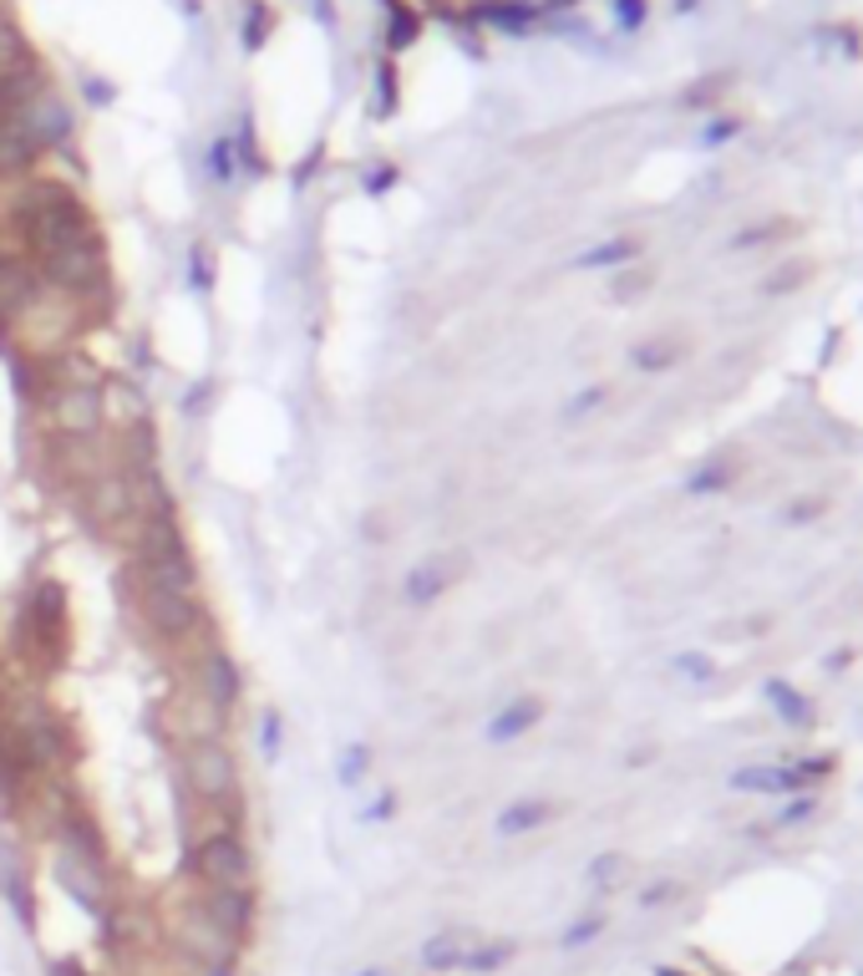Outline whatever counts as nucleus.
<instances>
[{
    "instance_id": "nucleus-1",
    "label": "nucleus",
    "mask_w": 863,
    "mask_h": 976,
    "mask_svg": "<svg viewBox=\"0 0 863 976\" xmlns=\"http://www.w3.org/2000/svg\"><path fill=\"white\" fill-rule=\"evenodd\" d=\"M5 229H11L15 250L31 254L36 265L51 254L82 250V245H103L87 199L61 178H21L5 199Z\"/></svg>"
},
{
    "instance_id": "nucleus-2",
    "label": "nucleus",
    "mask_w": 863,
    "mask_h": 976,
    "mask_svg": "<svg viewBox=\"0 0 863 976\" xmlns=\"http://www.w3.org/2000/svg\"><path fill=\"white\" fill-rule=\"evenodd\" d=\"M87 325H92V316L82 311L76 300H67L61 290L41 285L36 296H26L5 316V341H11L15 356H26V361L41 367V361H51V356H61V352H76V336H82Z\"/></svg>"
},
{
    "instance_id": "nucleus-3",
    "label": "nucleus",
    "mask_w": 863,
    "mask_h": 976,
    "mask_svg": "<svg viewBox=\"0 0 863 976\" xmlns=\"http://www.w3.org/2000/svg\"><path fill=\"white\" fill-rule=\"evenodd\" d=\"M122 591L132 595L137 606V621L153 641L163 646H183V641H199L208 636V606H204V591H173L163 580H147L137 570H122Z\"/></svg>"
},
{
    "instance_id": "nucleus-4",
    "label": "nucleus",
    "mask_w": 863,
    "mask_h": 976,
    "mask_svg": "<svg viewBox=\"0 0 863 976\" xmlns=\"http://www.w3.org/2000/svg\"><path fill=\"white\" fill-rule=\"evenodd\" d=\"M178 784L183 794L208 809H235L244 799V778H239V758L229 753V742H193L178 748Z\"/></svg>"
},
{
    "instance_id": "nucleus-5",
    "label": "nucleus",
    "mask_w": 863,
    "mask_h": 976,
    "mask_svg": "<svg viewBox=\"0 0 863 976\" xmlns=\"http://www.w3.org/2000/svg\"><path fill=\"white\" fill-rule=\"evenodd\" d=\"M41 281L51 285V290H61L67 300H76L92 321H97V311L112 306V265H107L103 245H82V250L41 260Z\"/></svg>"
},
{
    "instance_id": "nucleus-6",
    "label": "nucleus",
    "mask_w": 863,
    "mask_h": 976,
    "mask_svg": "<svg viewBox=\"0 0 863 976\" xmlns=\"http://www.w3.org/2000/svg\"><path fill=\"white\" fill-rule=\"evenodd\" d=\"M36 413H41L46 438H57V443H92V438H103L107 397H103V386H46L41 397H36Z\"/></svg>"
},
{
    "instance_id": "nucleus-7",
    "label": "nucleus",
    "mask_w": 863,
    "mask_h": 976,
    "mask_svg": "<svg viewBox=\"0 0 863 976\" xmlns=\"http://www.w3.org/2000/svg\"><path fill=\"white\" fill-rule=\"evenodd\" d=\"M189 880L224 890H254V855L244 829H208L189 844Z\"/></svg>"
},
{
    "instance_id": "nucleus-8",
    "label": "nucleus",
    "mask_w": 863,
    "mask_h": 976,
    "mask_svg": "<svg viewBox=\"0 0 863 976\" xmlns=\"http://www.w3.org/2000/svg\"><path fill=\"white\" fill-rule=\"evenodd\" d=\"M168 936H173V947L183 951L189 962H199V966H235L239 951H244L204 916V905L193 901V890H189V901L173 910V920H168Z\"/></svg>"
},
{
    "instance_id": "nucleus-9",
    "label": "nucleus",
    "mask_w": 863,
    "mask_h": 976,
    "mask_svg": "<svg viewBox=\"0 0 863 976\" xmlns=\"http://www.w3.org/2000/svg\"><path fill=\"white\" fill-rule=\"evenodd\" d=\"M168 733H173V742L178 748H193V742H224L229 738V717L235 712H224V707H214L199 687H178L173 697H168Z\"/></svg>"
},
{
    "instance_id": "nucleus-10",
    "label": "nucleus",
    "mask_w": 863,
    "mask_h": 976,
    "mask_svg": "<svg viewBox=\"0 0 863 976\" xmlns=\"http://www.w3.org/2000/svg\"><path fill=\"white\" fill-rule=\"evenodd\" d=\"M82 519L92 534H122L132 529V484L122 468H103L97 478L82 484Z\"/></svg>"
},
{
    "instance_id": "nucleus-11",
    "label": "nucleus",
    "mask_w": 863,
    "mask_h": 976,
    "mask_svg": "<svg viewBox=\"0 0 863 976\" xmlns=\"http://www.w3.org/2000/svg\"><path fill=\"white\" fill-rule=\"evenodd\" d=\"M21 636L36 641L41 656H57L67 646V591L57 580H36L21 600Z\"/></svg>"
},
{
    "instance_id": "nucleus-12",
    "label": "nucleus",
    "mask_w": 863,
    "mask_h": 976,
    "mask_svg": "<svg viewBox=\"0 0 863 976\" xmlns=\"http://www.w3.org/2000/svg\"><path fill=\"white\" fill-rule=\"evenodd\" d=\"M189 687H199L214 707L235 712L239 697H244V671H239V662L219 646V641H204L199 656H193V666H189Z\"/></svg>"
},
{
    "instance_id": "nucleus-13",
    "label": "nucleus",
    "mask_w": 863,
    "mask_h": 976,
    "mask_svg": "<svg viewBox=\"0 0 863 976\" xmlns=\"http://www.w3.org/2000/svg\"><path fill=\"white\" fill-rule=\"evenodd\" d=\"M193 901L204 905V916L214 920L235 947H244L249 936H254V916H260L254 890H224V885H199V880H193Z\"/></svg>"
},
{
    "instance_id": "nucleus-14",
    "label": "nucleus",
    "mask_w": 863,
    "mask_h": 976,
    "mask_svg": "<svg viewBox=\"0 0 863 976\" xmlns=\"http://www.w3.org/2000/svg\"><path fill=\"white\" fill-rule=\"evenodd\" d=\"M463 575H468V560H463V555H427V560H417L407 570V580H401V600L417 610L438 606Z\"/></svg>"
},
{
    "instance_id": "nucleus-15",
    "label": "nucleus",
    "mask_w": 863,
    "mask_h": 976,
    "mask_svg": "<svg viewBox=\"0 0 863 976\" xmlns=\"http://www.w3.org/2000/svg\"><path fill=\"white\" fill-rule=\"evenodd\" d=\"M21 122H26L31 138L41 143V153H61L76 138V118H72V107L61 103L57 87H46L41 97H31V103L21 107Z\"/></svg>"
},
{
    "instance_id": "nucleus-16",
    "label": "nucleus",
    "mask_w": 863,
    "mask_h": 976,
    "mask_svg": "<svg viewBox=\"0 0 863 976\" xmlns=\"http://www.w3.org/2000/svg\"><path fill=\"white\" fill-rule=\"evenodd\" d=\"M46 153H41V143L31 138V128L21 122V112L15 118H0V178L5 183H21V178H31V168L41 163Z\"/></svg>"
},
{
    "instance_id": "nucleus-17",
    "label": "nucleus",
    "mask_w": 863,
    "mask_h": 976,
    "mask_svg": "<svg viewBox=\"0 0 863 976\" xmlns=\"http://www.w3.org/2000/svg\"><path fill=\"white\" fill-rule=\"evenodd\" d=\"M468 951H472V936L463 931V926H447V931L427 936L422 947H417V966H422V972H432V976H442V972H463Z\"/></svg>"
},
{
    "instance_id": "nucleus-18",
    "label": "nucleus",
    "mask_w": 863,
    "mask_h": 976,
    "mask_svg": "<svg viewBox=\"0 0 863 976\" xmlns=\"http://www.w3.org/2000/svg\"><path fill=\"white\" fill-rule=\"evenodd\" d=\"M543 717V702L539 697H518V702H508V707H498L493 712V723H488V742H513V738H524V733H534Z\"/></svg>"
},
{
    "instance_id": "nucleus-19",
    "label": "nucleus",
    "mask_w": 863,
    "mask_h": 976,
    "mask_svg": "<svg viewBox=\"0 0 863 976\" xmlns=\"http://www.w3.org/2000/svg\"><path fill=\"white\" fill-rule=\"evenodd\" d=\"M549 813H554V804H543V799H513L508 809H498L493 829H498V840H518V834H534L539 824H549Z\"/></svg>"
},
{
    "instance_id": "nucleus-20",
    "label": "nucleus",
    "mask_w": 863,
    "mask_h": 976,
    "mask_svg": "<svg viewBox=\"0 0 863 976\" xmlns=\"http://www.w3.org/2000/svg\"><path fill=\"white\" fill-rule=\"evenodd\" d=\"M386 11H392V21H386V46H392V51H407V46L417 41V31H422V15L411 11V5H401V0H392Z\"/></svg>"
},
{
    "instance_id": "nucleus-21",
    "label": "nucleus",
    "mask_w": 863,
    "mask_h": 976,
    "mask_svg": "<svg viewBox=\"0 0 863 976\" xmlns=\"http://www.w3.org/2000/svg\"><path fill=\"white\" fill-rule=\"evenodd\" d=\"M508 962H513V941H483V947H472V951H468L463 972H472V976H493V972H503Z\"/></svg>"
},
{
    "instance_id": "nucleus-22",
    "label": "nucleus",
    "mask_w": 863,
    "mask_h": 976,
    "mask_svg": "<svg viewBox=\"0 0 863 976\" xmlns=\"http://www.w3.org/2000/svg\"><path fill=\"white\" fill-rule=\"evenodd\" d=\"M371 773V748L367 742H346L340 748V758H336V784L340 788H356L361 778Z\"/></svg>"
},
{
    "instance_id": "nucleus-23",
    "label": "nucleus",
    "mask_w": 863,
    "mask_h": 976,
    "mask_svg": "<svg viewBox=\"0 0 863 976\" xmlns=\"http://www.w3.org/2000/svg\"><path fill=\"white\" fill-rule=\"evenodd\" d=\"M204 168H208V178H214V183H229V178H235V138H214V143H208V158H204Z\"/></svg>"
},
{
    "instance_id": "nucleus-24",
    "label": "nucleus",
    "mask_w": 863,
    "mask_h": 976,
    "mask_svg": "<svg viewBox=\"0 0 863 976\" xmlns=\"http://www.w3.org/2000/svg\"><path fill=\"white\" fill-rule=\"evenodd\" d=\"M630 250H635L630 239H610V245H595V250H585L579 260H574V265H579V270H604V265H620V260H630Z\"/></svg>"
},
{
    "instance_id": "nucleus-25",
    "label": "nucleus",
    "mask_w": 863,
    "mask_h": 976,
    "mask_svg": "<svg viewBox=\"0 0 863 976\" xmlns=\"http://www.w3.org/2000/svg\"><path fill=\"white\" fill-rule=\"evenodd\" d=\"M534 15H539L534 5H513V0H508V5H493V11H488V21H493V26H503V31H524Z\"/></svg>"
},
{
    "instance_id": "nucleus-26",
    "label": "nucleus",
    "mask_w": 863,
    "mask_h": 976,
    "mask_svg": "<svg viewBox=\"0 0 863 976\" xmlns=\"http://www.w3.org/2000/svg\"><path fill=\"white\" fill-rule=\"evenodd\" d=\"M279 733H285L279 712H264V717H260V753H264V763H275V758H279Z\"/></svg>"
},
{
    "instance_id": "nucleus-27",
    "label": "nucleus",
    "mask_w": 863,
    "mask_h": 976,
    "mask_svg": "<svg viewBox=\"0 0 863 976\" xmlns=\"http://www.w3.org/2000/svg\"><path fill=\"white\" fill-rule=\"evenodd\" d=\"M269 26H275V15L264 11V5H254V11L244 15V46L254 51V46H264V36H269Z\"/></svg>"
},
{
    "instance_id": "nucleus-28",
    "label": "nucleus",
    "mask_w": 863,
    "mask_h": 976,
    "mask_svg": "<svg viewBox=\"0 0 863 976\" xmlns=\"http://www.w3.org/2000/svg\"><path fill=\"white\" fill-rule=\"evenodd\" d=\"M600 931H604V916H579V920L570 926V931H564V947H570V951H574V947H585V941H595Z\"/></svg>"
},
{
    "instance_id": "nucleus-29",
    "label": "nucleus",
    "mask_w": 863,
    "mask_h": 976,
    "mask_svg": "<svg viewBox=\"0 0 863 976\" xmlns=\"http://www.w3.org/2000/svg\"><path fill=\"white\" fill-rule=\"evenodd\" d=\"M589 880H595V885H600V890H610V885H615V880H625V859H620V855L595 859V870H589Z\"/></svg>"
},
{
    "instance_id": "nucleus-30",
    "label": "nucleus",
    "mask_w": 863,
    "mask_h": 976,
    "mask_svg": "<svg viewBox=\"0 0 863 976\" xmlns=\"http://www.w3.org/2000/svg\"><path fill=\"white\" fill-rule=\"evenodd\" d=\"M392 813H396V794L392 788H381L376 799H371V809H361V824H386Z\"/></svg>"
},
{
    "instance_id": "nucleus-31",
    "label": "nucleus",
    "mask_w": 863,
    "mask_h": 976,
    "mask_svg": "<svg viewBox=\"0 0 863 976\" xmlns=\"http://www.w3.org/2000/svg\"><path fill=\"white\" fill-rule=\"evenodd\" d=\"M392 107H396V72H392V67H381V103H376V112L386 118Z\"/></svg>"
},
{
    "instance_id": "nucleus-32",
    "label": "nucleus",
    "mask_w": 863,
    "mask_h": 976,
    "mask_svg": "<svg viewBox=\"0 0 863 976\" xmlns=\"http://www.w3.org/2000/svg\"><path fill=\"white\" fill-rule=\"evenodd\" d=\"M604 402V386H589V392H579V397L570 402V417H585V413H595Z\"/></svg>"
},
{
    "instance_id": "nucleus-33",
    "label": "nucleus",
    "mask_w": 863,
    "mask_h": 976,
    "mask_svg": "<svg viewBox=\"0 0 863 976\" xmlns=\"http://www.w3.org/2000/svg\"><path fill=\"white\" fill-rule=\"evenodd\" d=\"M392 183H396V168H392V163H381V168H371V174H367V193H386Z\"/></svg>"
},
{
    "instance_id": "nucleus-34",
    "label": "nucleus",
    "mask_w": 863,
    "mask_h": 976,
    "mask_svg": "<svg viewBox=\"0 0 863 976\" xmlns=\"http://www.w3.org/2000/svg\"><path fill=\"white\" fill-rule=\"evenodd\" d=\"M615 11H620V21H625V26H635V21L645 15V5H640V0H615Z\"/></svg>"
},
{
    "instance_id": "nucleus-35",
    "label": "nucleus",
    "mask_w": 863,
    "mask_h": 976,
    "mask_svg": "<svg viewBox=\"0 0 863 976\" xmlns=\"http://www.w3.org/2000/svg\"><path fill=\"white\" fill-rule=\"evenodd\" d=\"M204 976H235V966H204Z\"/></svg>"
},
{
    "instance_id": "nucleus-36",
    "label": "nucleus",
    "mask_w": 863,
    "mask_h": 976,
    "mask_svg": "<svg viewBox=\"0 0 863 976\" xmlns=\"http://www.w3.org/2000/svg\"><path fill=\"white\" fill-rule=\"evenodd\" d=\"M356 976H386V966H361Z\"/></svg>"
}]
</instances>
